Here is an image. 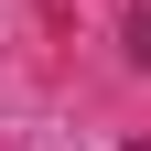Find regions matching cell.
<instances>
[{"instance_id": "6da1fadb", "label": "cell", "mask_w": 151, "mask_h": 151, "mask_svg": "<svg viewBox=\"0 0 151 151\" xmlns=\"http://www.w3.org/2000/svg\"><path fill=\"white\" fill-rule=\"evenodd\" d=\"M119 54H129V65H151V11H129V22H119Z\"/></svg>"}]
</instances>
